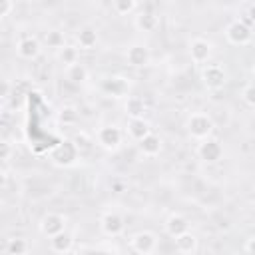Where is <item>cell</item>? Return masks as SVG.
I'll use <instances>...</instances> for the list:
<instances>
[{
    "label": "cell",
    "instance_id": "1",
    "mask_svg": "<svg viewBox=\"0 0 255 255\" xmlns=\"http://www.w3.org/2000/svg\"><path fill=\"white\" fill-rule=\"evenodd\" d=\"M213 128H215V126H213V120H211V116H207L205 112H193V114L187 116L185 129H187V133H189L193 139H197V141H203V139L211 137Z\"/></svg>",
    "mask_w": 255,
    "mask_h": 255
},
{
    "label": "cell",
    "instance_id": "2",
    "mask_svg": "<svg viewBox=\"0 0 255 255\" xmlns=\"http://www.w3.org/2000/svg\"><path fill=\"white\" fill-rule=\"evenodd\" d=\"M225 40L231 46H247L253 40V28L235 18L225 26Z\"/></svg>",
    "mask_w": 255,
    "mask_h": 255
},
{
    "label": "cell",
    "instance_id": "3",
    "mask_svg": "<svg viewBox=\"0 0 255 255\" xmlns=\"http://www.w3.org/2000/svg\"><path fill=\"white\" fill-rule=\"evenodd\" d=\"M80 153L76 151L72 139H66V141H60L54 145V149L50 151V159L54 165H60V167H70L78 161Z\"/></svg>",
    "mask_w": 255,
    "mask_h": 255
},
{
    "label": "cell",
    "instance_id": "4",
    "mask_svg": "<svg viewBox=\"0 0 255 255\" xmlns=\"http://www.w3.org/2000/svg\"><path fill=\"white\" fill-rule=\"evenodd\" d=\"M100 229L104 235L108 237H120L126 229V219L120 211L116 209H110V211H104L100 215Z\"/></svg>",
    "mask_w": 255,
    "mask_h": 255
},
{
    "label": "cell",
    "instance_id": "5",
    "mask_svg": "<svg viewBox=\"0 0 255 255\" xmlns=\"http://www.w3.org/2000/svg\"><path fill=\"white\" fill-rule=\"evenodd\" d=\"M157 235L153 231H137L129 237V247L137 253V255H153L155 249H157Z\"/></svg>",
    "mask_w": 255,
    "mask_h": 255
},
{
    "label": "cell",
    "instance_id": "6",
    "mask_svg": "<svg viewBox=\"0 0 255 255\" xmlns=\"http://www.w3.org/2000/svg\"><path fill=\"white\" fill-rule=\"evenodd\" d=\"M96 141L100 147H104L108 151H116L124 141V131L118 126H102L96 131Z\"/></svg>",
    "mask_w": 255,
    "mask_h": 255
},
{
    "label": "cell",
    "instance_id": "7",
    "mask_svg": "<svg viewBox=\"0 0 255 255\" xmlns=\"http://www.w3.org/2000/svg\"><path fill=\"white\" fill-rule=\"evenodd\" d=\"M66 227H68V217L64 213H58V211H48L40 219V231L48 239L58 235V233H62V231H66Z\"/></svg>",
    "mask_w": 255,
    "mask_h": 255
},
{
    "label": "cell",
    "instance_id": "8",
    "mask_svg": "<svg viewBox=\"0 0 255 255\" xmlns=\"http://www.w3.org/2000/svg\"><path fill=\"white\" fill-rule=\"evenodd\" d=\"M16 54L22 60H36L42 54V42L32 34H22L16 42Z\"/></svg>",
    "mask_w": 255,
    "mask_h": 255
},
{
    "label": "cell",
    "instance_id": "9",
    "mask_svg": "<svg viewBox=\"0 0 255 255\" xmlns=\"http://www.w3.org/2000/svg\"><path fill=\"white\" fill-rule=\"evenodd\" d=\"M225 80H227V76H225V70H223V66H219V64H205L203 66V70H201V82L205 84V88L207 90H221L223 86H225Z\"/></svg>",
    "mask_w": 255,
    "mask_h": 255
},
{
    "label": "cell",
    "instance_id": "10",
    "mask_svg": "<svg viewBox=\"0 0 255 255\" xmlns=\"http://www.w3.org/2000/svg\"><path fill=\"white\" fill-rule=\"evenodd\" d=\"M197 157L205 163H217L223 157V145L215 137H207L197 143Z\"/></svg>",
    "mask_w": 255,
    "mask_h": 255
},
{
    "label": "cell",
    "instance_id": "11",
    "mask_svg": "<svg viewBox=\"0 0 255 255\" xmlns=\"http://www.w3.org/2000/svg\"><path fill=\"white\" fill-rule=\"evenodd\" d=\"M126 62L131 66V68H143L151 62V52L145 44L141 42H135V44H129L126 48Z\"/></svg>",
    "mask_w": 255,
    "mask_h": 255
},
{
    "label": "cell",
    "instance_id": "12",
    "mask_svg": "<svg viewBox=\"0 0 255 255\" xmlns=\"http://www.w3.org/2000/svg\"><path fill=\"white\" fill-rule=\"evenodd\" d=\"M211 52H213V46H211V42L205 40V38H193V40L189 42V58H191V62H195V64H205V62H209Z\"/></svg>",
    "mask_w": 255,
    "mask_h": 255
},
{
    "label": "cell",
    "instance_id": "13",
    "mask_svg": "<svg viewBox=\"0 0 255 255\" xmlns=\"http://www.w3.org/2000/svg\"><path fill=\"white\" fill-rule=\"evenodd\" d=\"M133 26L139 30V32H145V34H151L159 28V16L151 10H141L137 12V16L133 18Z\"/></svg>",
    "mask_w": 255,
    "mask_h": 255
},
{
    "label": "cell",
    "instance_id": "14",
    "mask_svg": "<svg viewBox=\"0 0 255 255\" xmlns=\"http://www.w3.org/2000/svg\"><path fill=\"white\" fill-rule=\"evenodd\" d=\"M163 229H165V233H167L169 237L175 239L177 235L189 231V219H187L185 215H181V213H171V215L165 219Z\"/></svg>",
    "mask_w": 255,
    "mask_h": 255
},
{
    "label": "cell",
    "instance_id": "15",
    "mask_svg": "<svg viewBox=\"0 0 255 255\" xmlns=\"http://www.w3.org/2000/svg\"><path fill=\"white\" fill-rule=\"evenodd\" d=\"M102 92L114 98H124L128 94V82L122 76H110L102 82Z\"/></svg>",
    "mask_w": 255,
    "mask_h": 255
},
{
    "label": "cell",
    "instance_id": "16",
    "mask_svg": "<svg viewBox=\"0 0 255 255\" xmlns=\"http://www.w3.org/2000/svg\"><path fill=\"white\" fill-rule=\"evenodd\" d=\"M137 147H139V151H141L145 157H155V155H159V153H161L163 141H161V137H159V135H155V133L151 131V133H149V135H145L141 141H137Z\"/></svg>",
    "mask_w": 255,
    "mask_h": 255
},
{
    "label": "cell",
    "instance_id": "17",
    "mask_svg": "<svg viewBox=\"0 0 255 255\" xmlns=\"http://www.w3.org/2000/svg\"><path fill=\"white\" fill-rule=\"evenodd\" d=\"M151 133V126L145 118H133L128 122V135L135 141H141L145 135Z\"/></svg>",
    "mask_w": 255,
    "mask_h": 255
},
{
    "label": "cell",
    "instance_id": "18",
    "mask_svg": "<svg viewBox=\"0 0 255 255\" xmlns=\"http://www.w3.org/2000/svg\"><path fill=\"white\" fill-rule=\"evenodd\" d=\"M72 247H74V235L68 229L62 231V233H58V235H54V237H50V249L54 253H58V255L68 253Z\"/></svg>",
    "mask_w": 255,
    "mask_h": 255
},
{
    "label": "cell",
    "instance_id": "19",
    "mask_svg": "<svg viewBox=\"0 0 255 255\" xmlns=\"http://www.w3.org/2000/svg\"><path fill=\"white\" fill-rule=\"evenodd\" d=\"M76 42L80 50H94L98 44V32L92 26H82L76 34Z\"/></svg>",
    "mask_w": 255,
    "mask_h": 255
},
{
    "label": "cell",
    "instance_id": "20",
    "mask_svg": "<svg viewBox=\"0 0 255 255\" xmlns=\"http://www.w3.org/2000/svg\"><path fill=\"white\" fill-rule=\"evenodd\" d=\"M173 243H175L177 253H181V255H191V253H195V249H197V237H195L191 231H185V233L177 235V237L173 239Z\"/></svg>",
    "mask_w": 255,
    "mask_h": 255
},
{
    "label": "cell",
    "instance_id": "21",
    "mask_svg": "<svg viewBox=\"0 0 255 255\" xmlns=\"http://www.w3.org/2000/svg\"><path fill=\"white\" fill-rule=\"evenodd\" d=\"M124 110L129 116V120H133V118H143L145 112H147V106H145L143 98H139V96H128L126 98V104H124Z\"/></svg>",
    "mask_w": 255,
    "mask_h": 255
},
{
    "label": "cell",
    "instance_id": "22",
    "mask_svg": "<svg viewBox=\"0 0 255 255\" xmlns=\"http://www.w3.org/2000/svg\"><path fill=\"white\" fill-rule=\"evenodd\" d=\"M66 78L72 82V84H84L88 78H90V72H88V68H86V64H82V62H76V64H72V66H68L66 68Z\"/></svg>",
    "mask_w": 255,
    "mask_h": 255
},
{
    "label": "cell",
    "instance_id": "23",
    "mask_svg": "<svg viewBox=\"0 0 255 255\" xmlns=\"http://www.w3.org/2000/svg\"><path fill=\"white\" fill-rule=\"evenodd\" d=\"M72 143H74L76 151L82 155V153H88V151H92V149H94V145H96V139H94V137H92L88 131H78V133L74 135Z\"/></svg>",
    "mask_w": 255,
    "mask_h": 255
},
{
    "label": "cell",
    "instance_id": "24",
    "mask_svg": "<svg viewBox=\"0 0 255 255\" xmlns=\"http://www.w3.org/2000/svg\"><path fill=\"white\" fill-rule=\"evenodd\" d=\"M58 60L68 68L76 62H80V52H78V46H72V44H66L64 48L58 50Z\"/></svg>",
    "mask_w": 255,
    "mask_h": 255
},
{
    "label": "cell",
    "instance_id": "25",
    "mask_svg": "<svg viewBox=\"0 0 255 255\" xmlns=\"http://www.w3.org/2000/svg\"><path fill=\"white\" fill-rule=\"evenodd\" d=\"M8 255H28L30 253V243L24 237H12L6 245Z\"/></svg>",
    "mask_w": 255,
    "mask_h": 255
},
{
    "label": "cell",
    "instance_id": "26",
    "mask_svg": "<svg viewBox=\"0 0 255 255\" xmlns=\"http://www.w3.org/2000/svg\"><path fill=\"white\" fill-rule=\"evenodd\" d=\"M44 44L48 46V48H54V50H60V48H64L66 46V36H64V32H60V30H48L46 34H44Z\"/></svg>",
    "mask_w": 255,
    "mask_h": 255
},
{
    "label": "cell",
    "instance_id": "27",
    "mask_svg": "<svg viewBox=\"0 0 255 255\" xmlns=\"http://www.w3.org/2000/svg\"><path fill=\"white\" fill-rule=\"evenodd\" d=\"M112 8H114L116 14L128 16V14H133V12L139 8V4H137L135 0H116V2L112 4Z\"/></svg>",
    "mask_w": 255,
    "mask_h": 255
},
{
    "label": "cell",
    "instance_id": "28",
    "mask_svg": "<svg viewBox=\"0 0 255 255\" xmlns=\"http://www.w3.org/2000/svg\"><path fill=\"white\" fill-rule=\"evenodd\" d=\"M58 118L64 126H74L78 122V110L74 106H62L58 112Z\"/></svg>",
    "mask_w": 255,
    "mask_h": 255
},
{
    "label": "cell",
    "instance_id": "29",
    "mask_svg": "<svg viewBox=\"0 0 255 255\" xmlns=\"http://www.w3.org/2000/svg\"><path fill=\"white\" fill-rule=\"evenodd\" d=\"M241 100H243V104H245L247 108H253V106H255V88H253L251 82H247V84L243 86V90H241Z\"/></svg>",
    "mask_w": 255,
    "mask_h": 255
},
{
    "label": "cell",
    "instance_id": "30",
    "mask_svg": "<svg viewBox=\"0 0 255 255\" xmlns=\"http://www.w3.org/2000/svg\"><path fill=\"white\" fill-rule=\"evenodd\" d=\"M12 153H14V147L10 145V141L0 139V161L10 159V157H12Z\"/></svg>",
    "mask_w": 255,
    "mask_h": 255
},
{
    "label": "cell",
    "instance_id": "31",
    "mask_svg": "<svg viewBox=\"0 0 255 255\" xmlns=\"http://www.w3.org/2000/svg\"><path fill=\"white\" fill-rule=\"evenodd\" d=\"M14 10V2L10 0H0V18H6Z\"/></svg>",
    "mask_w": 255,
    "mask_h": 255
},
{
    "label": "cell",
    "instance_id": "32",
    "mask_svg": "<svg viewBox=\"0 0 255 255\" xmlns=\"http://www.w3.org/2000/svg\"><path fill=\"white\" fill-rule=\"evenodd\" d=\"M10 90H12V86H10L6 80H0V100L6 98V96L10 94Z\"/></svg>",
    "mask_w": 255,
    "mask_h": 255
},
{
    "label": "cell",
    "instance_id": "33",
    "mask_svg": "<svg viewBox=\"0 0 255 255\" xmlns=\"http://www.w3.org/2000/svg\"><path fill=\"white\" fill-rule=\"evenodd\" d=\"M253 243H255V239H253V235H249L245 239V245H243V249H245L247 255H253Z\"/></svg>",
    "mask_w": 255,
    "mask_h": 255
},
{
    "label": "cell",
    "instance_id": "34",
    "mask_svg": "<svg viewBox=\"0 0 255 255\" xmlns=\"http://www.w3.org/2000/svg\"><path fill=\"white\" fill-rule=\"evenodd\" d=\"M6 185H8V173L0 169V189H4Z\"/></svg>",
    "mask_w": 255,
    "mask_h": 255
},
{
    "label": "cell",
    "instance_id": "35",
    "mask_svg": "<svg viewBox=\"0 0 255 255\" xmlns=\"http://www.w3.org/2000/svg\"><path fill=\"white\" fill-rule=\"evenodd\" d=\"M114 187H116V189H118V191H122V187H124V185H122V183H120V181H118V183H114Z\"/></svg>",
    "mask_w": 255,
    "mask_h": 255
},
{
    "label": "cell",
    "instance_id": "36",
    "mask_svg": "<svg viewBox=\"0 0 255 255\" xmlns=\"http://www.w3.org/2000/svg\"><path fill=\"white\" fill-rule=\"evenodd\" d=\"M2 110H4V106H2V100H0V114H2Z\"/></svg>",
    "mask_w": 255,
    "mask_h": 255
}]
</instances>
